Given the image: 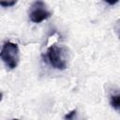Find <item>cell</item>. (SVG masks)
Returning a JSON list of instances; mask_svg holds the SVG:
<instances>
[{"instance_id": "cell-1", "label": "cell", "mask_w": 120, "mask_h": 120, "mask_svg": "<svg viewBox=\"0 0 120 120\" xmlns=\"http://www.w3.org/2000/svg\"><path fill=\"white\" fill-rule=\"evenodd\" d=\"M47 59L53 68L64 70L68 68L67 50L62 46L56 44L50 46L47 50Z\"/></svg>"}, {"instance_id": "cell-2", "label": "cell", "mask_w": 120, "mask_h": 120, "mask_svg": "<svg viewBox=\"0 0 120 120\" xmlns=\"http://www.w3.org/2000/svg\"><path fill=\"white\" fill-rule=\"evenodd\" d=\"M0 58L8 68H15L20 62V50L18 45L11 41L5 42L0 51Z\"/></svg>"}, {"instance_id": "cell-3", "label": "cell", "mask_w": 120, "mask_h": 120, "mask_svg": "<svg viewBox=\"0 0 120 120\" xmlns=\"http://www.w3.org/2000/svg\"><path fill=\"white\" fill-rule=\"evenodd\" d=\"M52 16V11L49 10L47 5L43 1H35L32 3L29 9V19L35 23H39Z\"/></svg>"}, {"instance_id": "cell-4", "label": "cell", "mask_w": 120, "mask_h": 120, "mask_svg": "<svg viewBox=\"0 0 120 120\" xmlns=\"http://www.w3.org/2000/svg\"><path fill=\"white\" fill-rule=\"evenodd\" d=\"M110 104L115 111H119V109H120V96H119L118 93L111 95Z\"/></svg>"}, {"instance_id": "cell-5", "label": "cell", "mask_w": 120, "mask_h": 120, "mask_svg": "<svg viewBox=\"0 0 120 120\" xmlns=\"http://www.w3.org/2000/svg\"><path fill=\"white\" fill-rule=\"evenodd\" d=\"M64 119H65V120H85L84 118H82V117L79 115L78 111H77L76 109L70 111L69 112H68V113L64 116Z\"/></svg>"}, {"instance_id": "cell-6", "label": "cell", "mask_w": 120, "mask_h": 120, "mask_svg": "<svg viewBox=\"0 0 120 120\" xmlns=\"http://www.w3.org/2000/svg\"><path fill=\"white\" fill-rule=\"evenodd\" d=\"M16 1H0V6L4 7V8H8V7H12L16 4Z\"/></svg>"}, {"instance_id": "cell-7", "label": "cell", "mask_w": 120, "mask_h": 120, "mask_svg": "<svg viewBox=\"0 0 120 120\" xmlns=\"http://www.w3.org/2000/svg\"><path fill=\"white\" fill-rule=\"evenodd\" d=\"M2 98H3V94H2L1 92H0V101L2 100Z\"/></svg>"}, {"instance_id": "cell-8", "label": "cell", "mask_w": 120, "mask_h": 120, "mask_svg": "<svg viewBox=\"0 0 120 120\" xmlns=\"http://www.w3.org/2000/svg\"><path fill=\"white\" fill-rule=\"evenodd\" d=\"M12 120H19V119H17V118H15V119H12Z\"/></svg>"}]
</instances>
